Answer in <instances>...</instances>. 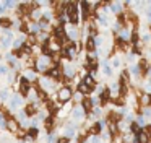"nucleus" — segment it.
Returning <instances> with one entry per match:
<instances>
[{
	"label": "nucleus",
	"mask_w": 151,
	"mask_h": 143,
	"mask_svg": "<svg viewBox=\"0 0 151 143\" xmlns=\"http://www.w3.org/2000/svg\"><path fill=\"white\" fill-rule=\"evenodd\" d=\"M24 99H26V98L21 96L20 93H13L10 99L5 103V107H4V109L8 110L10 114H17L18 110H21L24 106H26V104H24Z\"/></svg>",
	"instance_id": "nucleus-1"
},
{
	"label": "nucleus",
	"mask_w": 151,
	"mask_h": 143,
	"mask_svg": "<svg viewBox=\"0 0 151 143\" xmlns=\"http://www.w3.org/2000/svg\"><path fill=\"white\" fill-rule=\"evenodd\" d=\"M67 18L73 26H80L81 13H80V2H67Z\"/></svg>",
	"instance_id": "nucleus-2"
},
{
	"label": "nucleus",
	"mask_w": 151,
	"mask_h": 143,
	"mask_svg": "<svg viewBox=\"0 0 151 143\" xmlns=\"http://www.w3.org/2000/svg\"><path fill=\"white\" fill-rule=\"evenodd\" d=\"M52 65H54V62H52V57H50V55H37L36 64H34V70H36L37 73L46 75L47 70H49Z\"/></svg>",
	"instance_id": "nucleus-3"
},
{
	"label": "nucleus",
	"mask_w": 151,
	"mask_h": 143,
	"mask_svg": "<svg viewBox=\"0 0 151 143\" xmlns=\"http://www.w3.org/2000/svg\"><path fill=\"white\" fill-rule=\"evenodd\" d=\"M72 98H73V91H72V86H70V84H63V86H60L59 91L55 93V101L60 104V106L70 103Z\"/></svg>",
	"instance_id": "nucleus-4"
},
{
	"label": "nucleus",
	"mask_w": 151,
	"mask_h": 143,
	"mask_svg": "<svg viewBox=\"0 0 151 143\" xmlns=\"http://www.w3.org/2000/svg\"><path fill=\"white\" fill-rule=\"evenodd\" d=\"M86 117H88V114H86V110L81 107V104H75L73 109H72V112H70L68 119L75 120V122H78V124H83Z\"/></svg>",
	"instance_id": "nucleus-5"
},
{
	"label": "nucleus",
	"mask_w": 151,
	"mask_h": 143,
	"mask_svg": "<svg viewBox=\"0 0 151 143\" xmlns=\"http://www.w3.org/2000/svg\"><path fill=\"white\" fill-rule=\"evenodd\" d=\"M109 10L112 15H122L125 12V3L124 2H109Z\"/></svg>",
	"instance_id": "nucleus-6"
},
{
	"label": "nucleus",
	"mask_w": 151,
	"mask_h": 143,
	"mask_svg": "<svg viewBox=\"0 0 151 143\" xmlns=\"http://www.w3.org/2000/svg\"><path fill=\"white\" fill-rule=\"evenodd\" d=\"M7 130H8V133H13V135H18V133L21 132L20 124H18V120L15 119L13 116L8 117V125H7Z\"/></svg>",
	"instance_id": "nucleus-7"
},
{
	"label": "nucleus",
	"mask_w": 151,
	"mask_h": 143,
	"mask_svg": "<svg viewBox=\"0 0 151 143\" xmlns=\"http://www.w3.org/2000/svg\"><path fill=\"white\" fill-rule=\"evenodd\" d=\"M151 142V133L146 129H141L137 133V143H150Z\"/></svg>",
	"instance_id": "nucleus-8"
},
{
	"label": "nucleus",
	"mask_w": 151,
	"mask_h": 143,
	"mask_svg": "<svg viewBox=\"0 0 151 143\" xmlns=\"http://www.w3.org/2000/svg\"><path fill=\"white\" fill-rule=\"evenodd\" d=\"M23 75L26 77V80L29 81V83H34V81L37 83V80H39V77H37V72L34 70V68H28V70H24Z\"/></svg>",
	"instance_id": "nucleus-9"
},
{
	"label": "nucleus",
	"mask_w": 151,
	"mask_h": 143,
	"mask_svg": "<svg viewBox=\"0 0 151 143\" xmlns=\"http://www.w3.org/2000/svg\"><path fill=\"white\" fill-rule=\"evenodd\" d=\"M0 28L2 29H12L13 28V18H12V16H0Z\"/></svg>",
	"instance_id": "nucleus-10"
},
{
	"label": "nucleus",
	"mask_w": 151,
	"mask_h": 143,
	"mask_svg": "<svg viewBox=\"0 0 151 143\" xmlns=\"http://www.w3.org/2000/svg\"><path fill=\"white\" fill-rule=\"evenodd\" d=\"M28 31H29L31 36H37L39 32H42V31H41V26H39V23H37V21H29V23H28Z\"/></svg>",
	"instance_id": "nucleus-11"
},
{
	"label": "nucleus",
	"mask_w": 151,
	"mask_h": 143,
	"mask_svg": "<svg viewBox=\"0 0 151 143\" xmlns=\"http://www.w3.org/2000/svg\"><path fill=\"white\" fill-rule=\"evenodd\" d=\"M13 41H15V39H10V38H7V36L0 38V49H4V51L12 49V47H13Z\"/></svg>",
	"instance_id": "nucleus-12"
},
{
	"label": "nucleus",
	"mask_w": 151,
	"mask_h": 143,
	"mask_svg": "<svg viewBox=\"0 0 151 143\" xmlns=\"http://www.w3.org/2000/svg\"><path fill=\"white\" fill-rule=\"evenodd\" d=\"M81 107L86 110V114L89 116V114L93 112V109H94V106H93V103H91V98H85L83 103H81Z\"/></svg>",
	"instance_id": "nucleus-13"
},
{
	"label": "nucleus",
	"mask_w": 151,
	"mask_h": 143,
	"mask_svg": "<svg viewBox=\"0 0 151 143\" xmlns=\"http://www.w3.org/2000/svg\"><path fill=\"white\" fill-rule=\"evenodd\" d=\"M12 91L8 90V88H4V90H0V103H7L8 99L12 98Z\"/></svg>",
	"instance_id": "nucleus-14"
},
{
	"label": "nucleus",
	"mask_w": 151,
	"mask_h": 143,
	"mask_svg": "<svg viewBox=\"0 0 151 143\" xmlns=\"http://www.w3.org/2000/svg\"><path fill=\"white\" fill-rule=\"evenodd\" d=\"M135 122L138 124L140 129H146V125H148V122H146V119H145L143 114H137V116H135Z\"/></svg>",
	"instance_id": "nucleus-15"
},
{
	"label": "nucleus",
	"mask_w": 151,
	"mask_h": 143,
	"mask_svg": "<svg viewBox=\"0 0 151 143\" xmlns=\"http://www.w3.org/2000/svg\"><path fill=\"white\" fill-rule=\"evenodd\" d=\"M122 65H124L122 58L119 57V55H112V57H111V67L112 68H120Z\"/></svg>",
	"instance_id": "nucleus-16"
},
{
	"label": "nucleus",
	"mask_w": 151,
	"mask_h": 143,
	"mask_svg": "<svg viewBox=\"0 0 151 143\" xmlns=\"http://www.w3.org/2000/svg\"><path fill=\"white\" fill-rule=\"evenodd\" d=\"M18 3L20 2H15V0H5V2H2V5L5 6V10H17Z\"/></svg>",
	"instance_id": "nucleus-17"
},
{
	"label": "nucleus",
	"mask_w": 151,
	"mask_h": 143,
	"mask_svg": "<svg viewBox=\"0 0 151 143\" xmlns=\"http://www.w3.org/2000/svg\"><path fill=\"white\" fill-rule=\"evenodd\" d=\"M73 104H81L83 103V99H85V96H83L81 93H80V91H75V93H73Z\"/></svg>",
	"instance_id": "nucleus-18"
},
{
	"label": "nucleus",
	"mask_w": 151,
	"mask_h": 143,
	"mask_svg": "<svg viewBox=\"0 0 151 143\" xmlns=\"http://www.w3.org/2000/svg\"><path fill=\"white\" fill-rule=\"evenodd\" d=\"M10 70L12 68L8 67L7 64H2V62H0V77H7V75L10 73Z\"/></svg>",
	"instance_id": "nucleus-19"
},
{
	"label": "nucleus",
	"mask_w": 151,
	"mask_h": 143,
	"mask_svg": "<svg viewBox=\"0 0 151 143\" xmlns=\"http://www.w3.org/2000/svg\"><path fill=\"white\" fill-rule=\"evenodd\" d=\"M88 140H89V143H101V142H102V140H101V135H91Z\"/></svg>",
	"instance_id": "nucleus-20"
},
{
	"label": "nucleus",
	"mask_w": 151,
	"mask_h": 143,
	"mask_svg": "<svg viewBox=\"0 0 151 143\" xmlns=\"http://www.w3.org/2000/svg\"><path fill=\"white\" fill-rule=\"evenodd\" d=\"M143 116H145V119H151V107H145L143 109Z\"/></svg>",
	"instance_id": "nucleus-21"
},
{
	"label": "nucleus",
	"mask_w": 151,
	"mask_h": 143,
	"mask_svg": "<svg viewBox=\"0 0 151 143\" xmlns=\"http://www.w3.org/2000/svg\"><path fill=\"white\" fill-rule=\"evenodd\" d=\"M5 12H7V10H5V6L2 5V2H0V16H4V15H5Z\"/></svg>",
	"instance_id": "nucleus-22"
},
{
	"label": "nucleus",
	"mask_w": 151,
	"mask_h": 143,
	"mask_svg": "<svg viewBox=\"0 0 151 143\" xmlns=\"http://www.w3.org/2000/svg\"><path fill=\"white\" fill-rule=\"evenodd\" d=\"M68 143H80V142H78V140L75 138V140H68Z\"/></svg>",
	"instance_id": "nucleus-23"
}]
</instances>
